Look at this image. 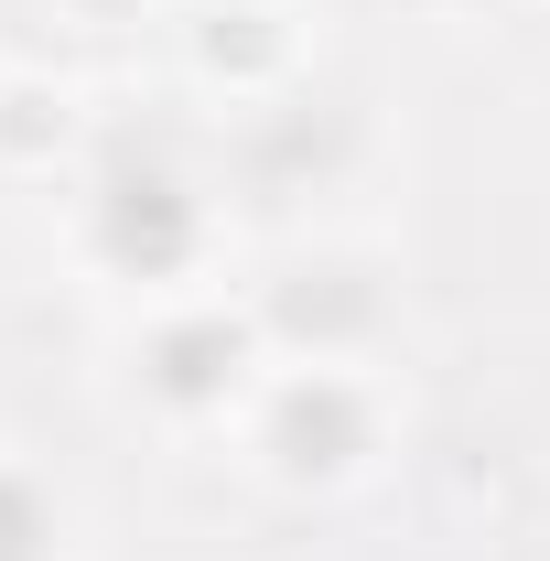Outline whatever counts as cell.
I'll list each match as a JSON object with an SVG mask.
<instances>
[{
    "label": "cell",
    "instance_id": "cell-3",
    "mask_svg": "<svg viewBox=\"0 0 550 561\" xmlns=\"http://www.w3.org/2000/svg\"><path fill=\"white\" fill-rule=\"evenodd\" d=\"M76 227H87V260L119 280V291H140V302L206 291L195 260H206V238H216V206L195 195V173H173L140 140L98 151V173L76 184Z\"/></svg>",
    "mask_w": 550,
    "mask_h": 561
},
{
    "label": "cell",
    "instance_id": "cell-1",
    "mask_svg": "<svg viewBox=\"0 0 550 561\" xmlns=\"http://www.w3.org/2000/svg\"><path fill=\"white\" fill-rule=\"evenodd\" d=\"M238 432V465L280 496H345L367 486L400 443V400L378 378V356H280L260 367L249 411L227 421Z\"/></svg>",
    "mask_w": 550,
    "mask_h": 561
},
{
    "label": "cell",
    "instance_id": "cell-2",
    "mask_svg": "<svg viewBox=\"0 0 550 561\" xmlns=\"http://www.w3.org/2000/svg\"><path fill=\"white\" fill-rule=\"evenodd\" d=\"M119 389L130 411H151L162 432H227L249 411L260 367H271V335H260V302H227V291H162L140 302L130 335H119Z\"/></svg>",
    "mask_w": 550,
    "mask_h": 561
},
{
    "label": "cell",
    "instance_id": "cell-4",
    "mask_svg": "<svg viewBox=\"0 0 550 561\" xmlns=\"http://www.w3.org/2000/svg\"><path fill=\"white\" fill-rule=\"evenodd\" d=\"M0 561H66V496L0 454Z\"/></svg>",
    "mask_w": 550,
    "mask_h": 561
}]
</instances>
